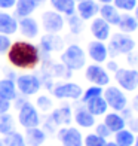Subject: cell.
Listing matches in <instances>:
<instances>
[{"instance_id": "cell-1", "label": "cell", "mask_w": 138, "mask_h": 146, "mask_svg": "<svg viewBox=\"0 0 138 146\" xmlns=\"http://www.w3.org/2000/svg\"><path fill=\"white\" fill-rule=\"evenodd\" d=\"M6 57L12 67L19 70H33L42 61V52L39 49V45L28 40L12 42Z\"/></svg>"}, {"instance_id": "cell-2", "label": "cell", "mask_w": 138, "mask_h": 146, "mask_svg": "<svg viewBox=\"0 0 138 146\" xmlns=\"http://www.w3.org/2000/svg\"><path fill=\"white\" fill-rule=\"evenodd\" d=\"M135 46H137V42L131 35L117 31L114 35H111L108 39V45H107L108 58H116L119 55H128L135 49Z\"/></svg>"}, {"instance_id": "cell-3", "label": "cell", "mask_w": 138, "mask_h": 146, "mask_svg": "<svg viewBox=\"0 0 138 146\" xmlns=\"http://www.w3.org/2000/svg\"><path fill=\"white\" fill-rule=\"evenodd\" d=\"M86 57H88L86 51H83L80 45L70 43L61 51L60 60L71 72H77V70H82L86 66Z\"/></svg>"}, {"instance_id": "cell-4", "label": "cell", "mask_w": 138, "mask_h": 146, "mask_svg": "<svg viewBox=\"0 0 138 146\" xmlns=\"http://www.w3.org/2000/svg\"><path fill=\"white\" fill-rule=\"evenodd\" d=\"M18 94L24 97H33L42 90V79L33 73H21L15 78Z\"/></svg>"}, {"instance_id": "cell-5", "label": "cell", "mask_w": 138, "mask_h": 146, "mask_svg": "<svg viewBox=\"0 0 138 146\" xmlns=\"http://www.w3.org/2000/svg\"><path fill=\"white\" fill-rule=\"evenodd\" d=\"M103 97H104V100H106L108 109L114 110V112H122L129 104L126 92L122 88L116 87V85H107V87H104Z\"/></svg>"}, {"instance_id": "cell-6", "label": "cell", "mask_w": 138, "mask_h": 146, "mask_svg": "<svg viewBox=\"0 0 138 146\" xmlns=\"http://www.w3.org/2000/svg\"><path fill=\"white\" fill-rule=\"evenodd\" d=\"M51 94L58 100H80L83 94V88L76 82H57L52 85Z\"/></svg>"}, {"instance_id": "cell-7", "label": "cell", "mask_w": 138, "mask_h": 146, "mask_svg": "<svg viewBox=\"0 0 138 146\" xmlns=\"http://www.w3.org/2000/svg\"><path fill=\"white\" fill-rule=\"evenodd\" d=\"M18 115H16V121L21 127L25 128H31V127H39L42 122V115L37 110V108L31 102H25L21 108L16 109Z\"/></svg>"}, {"instance_id": "cell-8", "label": "cell", "mask_w": 138, "mask_h": 146, "mask_svg": "<svg viewBox=\"0 0 138 146\" xmlns=\"http://www.w3.org/2000/svg\"><path fill=\"white\" fill-rule=\"evenodd\" d=\"M113 75L117 87L122 88L125 92H134L138 90V69L119 67Z\"/></svg>"}, {"instance_id": "cell-9", "label": "cell", "mask_w": 138, "mask_h": 146, "mask_svg": "<svg viewBox=\"0 0 138 146\" xmlns=\"http://www.w3.org/2000/svg\"><path fill=\"white\" fill-rule=\"evenodd\" d=\"M55 134L61 146H83V134L79 127H60Z\"/></svg>"}, {"instance_id": "cell-10", "label": "cell", "mask_w": 138, "mask_h": 146, "mask_svg": "<svg viewBox=\"0 0 138 146\" xmlns=\"http://www.w3.org/2000/svg\"><path fill=\"white\" fill-rule=\"evenodd\" d=\"M85 78L91 85H98V87H107L110 85V73L106 67L101 64L92 63L85 67Z\"/></svg>"}, {"instance_id": "cell-11", "label": "cell", "mask_w": 138, "mask_h": 146, "mask_svg": "<svg viewBox=\"0 0 138 146\" xmlns=\"http://www.w3.org/2000/svg\"><path fill=\"white\" fill-rule=\"evenodd\" d=\"M40 19H42V29L45 30V33H55V35H60L65 27L64 15L58 14L54 9L45 11L42 14Z\"/></svg>"}, {"instance_id": "cell-12", "label": "cell", "mask_w": 138, "mask_h": 146, "mask_svg": "<svg viewBox=\"0 0 138 146\" xmlns=\"http://www.w3.org/2000/svg\"><path fill=\"white\" fill-rule=\"evenodd\" d=\"M65 48L64 39L55 33H45L39 42V49L42 54H49V52H60Z\"/></svg>"}, {"instance_id": "cell-13", "label": "cell", "mask_w": 138, "mask_h": 146, "mask_svg": "<svg viewBox=\"0 0 138 146\" xmlns=\"http://www.w3.org/2000/svg\"><path fill=\"white\" fill-rule=\"evenodd\" d=\"M73 121L79 128L89 130L94 128V125L97 124V118L86 109V106L83 103H79L73 110Z\"/></svg>"}, {"instance_id": "cell-14", "label": "cell", "mask_w": 138, "mask_h": 146, "mask_svg": "<svg viewBox=\"0 0 138 146\" xmlns=\"http://www.w3.org/2000/svg\"><path fill=\"white\" fill-rule=\"evenodd\" d=\"M86 55L92 60V63L104 64L108 60V48L101 40H91L86 48Z\"/></svg>"}, {"instance_id": "cell-15", "label": "cell", "mask_w": 138, "mask_h": 146, "mask_svg": "<svg viewBox=\"0 0 138 146\" xmlns=\"http://www.w3.org/2000/svg\"><path fill=\"white\" fill-rule=\"evenodd\" d=\"M18 31L21 33L22 37L31 40V39H36L40 35V24H39L37 19L33 18V17L18 18Z\"/></svg>"}, {"instance_id": "cell-16", "label": "cell", "mask_w": 138, "mask_h": 146, "mask_svg": "<svg viewBox=\"0 0 138 146\" xmlns=\"http://www.w3.org/2000/svg\"><path fill=\"white\" fill-rule=\"evenodd\" d=\"M89 31H91V35L94 36L95 40L106 42L111 36V25L107 21H104L101 17H95V18L91 19Z\"/></svg>"}, {"instance_id": "cell-17", "label": "cell", "mask_w": 138, "mask_h": 146, "mask_svg": "<svg viewBox=\"0 0 138 146\" xmlns=\"http://www.w3.org/2000/svg\"><path fill=\"white\" fill-rule=\"evenodd\" d=\"M49 116L55 122L57 127L60 128V127H65V125L71 124V121H73V110H71L68 104H62L57 109H52Z\"/></svg>"}, {"instance_id": "cell-18", "label": "cell", "mask_w": 138, "mask_h": 146, "mask_svg": "<svg viewBox=\"0 0 138 146\" xmlns=\"http://www.w3.org/2000/svg\"><path fill=\"white\" fill-rule=\"evenodd\" d=\"M98 11H100V5L95 0H83V2L76 3V14L83 21H89V19L95 18L98 15Z\"/></svg>"}, {"instance_id": "cell-19", "label": "cell", "mask_w": 138, "mask_h": 146, "mask_svg": "<svg viewBox=\"0 0 138 146\" xmlns=\"http://www.w3.org/2000/svg\"><path fill=\"white\" fill-rule=\"evenodd\" d=\"M18 31V18L8 11H0V35L14 36Z\"/></svg>"}, {"instance_id": "cell-20", "label": "cell", "mask_w": 138, "mask_h": 146, "mask_svg": "<svg viewBox=\"0 0 138 146\" xmlns=\"http://www.w3.org/2000/svg\"><path fill=\"white\" fill-rule=\"evenodd\" d=\"M24 139L27 146H43L46 143L48 134L45 133V130L39 125V127H31L25 128L24 131Z\"/></svg>"}, {"instance_id": "cell-21", "label": "cell", "mask_w": 138, "mask_h": 146, "mask_svg": "<svg viewBox=\"0 0 138 146\" xmlns=\"http://www.w3.org/2000/svg\"><path fill=\"white\" fill-rule=\"evenodd\" d=\"M103 122L107 125V128L113 133V134L123 130V128H126V121H125L123 116L120 115V112H114V110L107 112V113L103 116Z\"/></svg>"}, {"instance_id": "cell-22", "label": "cell", "mask_w": 138, "mask_h": 146, "mask_svg": "<svg viewBox=\"0 0 138 146\" xmlns=\"http://www.w3.org/2000/svg\"><path fill=\"white\" fill-rule=\"evenodd\" d=\"M39 8V3L36 0H16L15 8H14V15L16 18H24V17H31Z\"/></svg>"}, {"instance_id": "cell-23", "label": "cell", "mask_w": 138, "mask_h": 146, "mask_svg": "<svg viewBox=\"0 0 138 146\" xmlns=\"http://www.w3.org/2000/svg\"><path fill=\"white\" fill-rule=\"evenodd\" d=\"M120 33H126V35H132L138 30V19L134 17V14H120V19L116 25Z\"/></svg>"}, {"instance_id": "cell-24", "label": "cell", "mask_w": 138, "mask_h": 146, "mask_svg": "<svg viewBox=\"0 0 138 146\" xmlns=\"http://www.w3.org/2000/svg\"><path fill=\"white\" fill-rule=\"evenodd\" d=\"M98 15H100L104 21H107L111 27H113V25H117V23H119V19H120V12L116 9V6L113 3L100 5Z\"/></svg>"}, {"instance_id": "cell-25", "label": "cell", "mask_w": 138, "mask_h": 146, "mask_svg": "<svg viewBox=\"0 0 138 146\" xmlns=\"http://www.w3.org/2000/svg\"><path fill=\"white\" fill-rule=\"evenodd\" d=\"M0 96L5 97L6 100L14 102L18 97V90H16V84L15 79H9V78H2L0 79Z\"/></svg>"}, {"instance_id": "cell-26", "label": "cell", "mask_w": 138, "mask_h": 146, "mask_svg": "<svg viewBox=\"0 0 138 146\" xmlns=\"http://www.w3.org/2000/svg\"><path fill=\"white\" fill-rule=\"evenodd\" d=\"M83 104L86 106V109H88L95 118L104 116V115H106L107 112H108V106H107V103H106V100H104L103 96L92 98V100H89V102H86V103H83Z\"/></svg>"}, {"instance_id": "cell-27", "label": "cell", "mask_w": 138, "mask_h": 146, "mask_svg": "<svg viewBox=\"0 0 138 146\" xmlns=\"http://www.w3.org/2000/svg\"><path fill=\"white\" fill-rule=\"evenodd\" d=\"M52 9L64 17H70L76 14V2L74 0H49Z\"/></svg>"}, {"instance_id": "cell-28", "label": "cell", "mask_w": 138, "mask_h": 146, "mask_svg": "<svg viewBox=\"0 0 138 146\" xmlns=\"http://www.w3.org/2000/svg\"><path fill=\"white\" fill-rule=\"evenodd\" d=\"M135 133H132L128 127L123 128L120 131H117L113 134V140L119 145V146H132L134 140H135Z\"/></svg>"}, {"instance_id": "cell-29", "label": "cell", "mask_w": 138, "mask_h": 146, "mask_svg": "<svg viewBox=\"0 0 138 146\" xmlns=\"http://www.w3.org/2000/svg\"><path fill=\"white\" fill-rule=\"evenodd\" d=\"M16 128V121L12 113H3L0 115V136H6L9 133L15 131Z\"/></svg>"}, {"instance_id": "cell-30", "label": "cell", "mask_w": 138, "mask_h": 146, "mask_svg": "<svg viewBox=\"0 0 138 146\" xmlns=\"http://www.w3.org/2000/svg\"><path fill=\"white\" fill-rule=\"evenodd\" d=\"M2 140H3L5 146H27L24 134H21V133L16 131V130L9 133V134H6V136H3Z\"/></svg>"}, {"instance_id": "cell-31", "label": "cell", "mask_w": 138, "mask_h": 146, "mask_svg": "<svg viewBox=\"0 0 138 146\" xmlns=\"http://www.w3.org/2000/svg\"><path fill=\"white\" fill-rule=\"evenodd\" d=\"M65 24L68 25V30L71 35H80L82 29H83V19L79 18L77 14H73L70 17H65Z\"/></svg>"}, {"instance_id": "cell-32", "label": "cell", "mask_w": 138, "mask_h": 146, "mask_svg": "<svg viewBox=\"0 0 138 146\" xmlns=\"http://www.w3.org/2000/svg\"><path fill=\"white\" fill-rule=\"evenodd\" d=\"M36 108L39 112H43V113H51L52 109H54V100L49 97V96H37L36 98Z\"/></svg>"}, {"instance_id": "cell-33", "label": "cell", "mask_w": 138, "mask_h": 146, "mask_svg": "<svg viewBox=\"0 0 138 146\" xmlns=\"http://www.w3.org/2000/svg\"><path fill=\"white\" fill-rule=\"evenodd\" d=\"M103 91H104L103 87H98V85H91V87H88L86 90H83V94L80 97V103H86V102L92 100V98L103 96Z\"/></svg>"}, {"instance_id": "cell-34", "label": "cell", "mask_w": 138, "mask_h": 146, "mask_svg": "<svg viewBox=\"0 0 138 146\" xmlns=\"http://www.w3.org/2000/svg\"><path fill=\"white\" fill-rule=\"evenodd\" d=\"M113 5L116 6V9L119 12H128V14H132L135 6L138 5V0H113Z\"/></svg>"}, {"instance_id": "cell-35", "label": "cell", "mask_w": 138, "mask_h": 146, "mask_svg": "<svg viewBox=\"0 0 138 146\" xmlns=\"http://www.w3.org/2000/svg\"><path fill=\"white\" fill-rule=\"evenodd\" d=\"M106 139L100 137L95 133H88L83 137V146H106Z\"/></svg>"}, {"instance_id": "cell-36", "label": "cell", "mask_w": 138, "mask_h": 146, "mask_svg": "<svg viewBox=\"0 0 138 146\" xmlns=\"http://www.w3.org/2000/svg\"><path fill=\"white\" fill-rule=\"evenodd\" d=\"M71 72L67 66H64L62 63L61 64H54L52 66V75L55 78H61V79H68L71 76Z\"/></svg>"}, {"instance_id": "cell-37", "label": "cell", "mask_w": 138, "mask_h": 146, "mask_svg": "<svg viewBox=\"0 0 138 146\" xmlns=\"http://www.w3.org/2000/svg\"><path fill=\"white\" fill-rule=\"evenodd\" d=\"M94 133H95V134H98L100 137L106 139V140H108V139L113 136V133L107 128V125L104 124V122H97L94 125Z\"/></svg>"}, {"instance_id": "cell-38", "label": "cell", "mask_w": 138, "mask_h": 146, "mask_svg": "<svg viewBox=\"0 0 138 146\" xmlns=\"http://www.w3.org/2000/svg\"><path fill=\"white\" fill-rule=\"evenodd\" d=\"M11 45H12L11 36H8V35H0V55H6V54H8Z\"/></svg>"}, {"instance_id": "cell-39", "label": "cell", "mask_w": 138, "mask_h": 146, "mask_svg": "<svg viewBox=\"0 0 138 146\" xmlns=\"http://www.w3.org/2000/svg\"><path fill=\"white\" fill-rule=\"evenodd\" d=\"M12 108V102L9 100H6L5 97L0 96V115H3V113H8V112L11 110Z\"/></svg>"}, {"instance_id": "cell-40", "label": "cell", "mask_w": 138, "mask_h": 146, "mask_svg": "<svg viewBox=\"0 0 138 146\" xmlns=\"http://www.w3.org/2000/svg\"><path fill=\"white\" fill-rule=\"evenodd\" d=\"M16 0H0V11H11L15 8Z\"/></svg>"}, {"instance_id": "cell-41", "label": "cell", "mask_w": 138, "mask_h": 146, "mask_svg": "<svg viewBox=\"0 0 138 146\" xmlns=\"http://www.w3.org/2000/svg\"><path fill=\"white\" fill-rule=\"evenodd\" d=\"M126 127L132 131V133L138 134V115H137V116H132V118L129 119V121L126 122Z\"/></svg>"}, {"instance_id": "cell-42", "label": "cell", "mask_w": 138, "mask_h": 146, "mask_svg": "<svg viewBox=\"0 0 138 146\" xmlns=\"http://www.w3.org/2000/svg\"><path fill=\"white\" fill-rule=\"evenodd\" d=\"M117 69H119V64L116 63L114 58H108L107 61H106V70H107L108 73H114Z\"/></svg>"}, {"instance_id": "cell-43", "label": "cell", "mask_w": 138, "mask_h": 146, "mask_svg": "<svg viewBox=\"0 0 138 146\" xmlns=\"http://www.w3.org/2000/svg\"><path fill=\"white\" fill-rule=\"evenodd\" d=\"M126 60H128V64H129V66H132L134 69L138 66V54H137V52L132 51L131 54H128V55H126Z\"/></svg>"}, {"instance_id": "cell-44", "label": "cell", "mask_w": 138, "mask_h": 146, "mask_svg": "<svg viewBox=\"0 0 138 146\" xmlns=\"http://www.w3.org/2000/svg\"><path fill=\"white\" fill-rule=\"evenodd\" d=\"M120 115L123 116V119H125V121L128 122L129 119H131V118L134 116V110L131 109V106H126V108H125V109H123V110L120 112Z\"/></svg>"}, {"instance_id": "cell-45", "label": "cell", "mask_w": 138, "mask_h": 146, "mask_svg": "<svg viewBox=\"0 0 138 146\" xmlns=\"http://www.w3.org/2000/svg\"><path fill=\"white\" fill-rule=\"evenodd\" d=\"M131 109L134 110V113L138 115V94H135L132 97V100H131Z\"/></svg>"}, {"instance_id": "cell-46", "label": "cell", "mask_w": 138, "mask_h": 146, "mask_svg": "<svg viewBox=\"0 0 138 146\" xmlns=\"http://www.w3.org/2000/svg\"><path fill=\"white\" fill-rule=\"evenodd\" d=\"M98 5H107V3H113V0H95Z\"/></svg>"}, {"instance_id": "cell-47", "label": "cell", "mask_w": 138, "mask_h": 146, "mask_svg": "<svg viewBox=\"0 0 138 146\" xmlns=\"http://www.w3.org/2000/svg\"><path fill=\"white\" fill-rule=\"evenodd\" d=\"M106 146H119V145H117L114 140H107L106 142Z\"/></svg>"}, {"instance_id": "cell-48", "label": "cell", "mask_w": 138, "mask_h": 146, "mask_svg": "<svg viewBox=\"0 0 138 146\" xmlns=\"http://www.w3.org/2000/svg\"><path fill=\"white\" fill-rule=\"evenodd\" d=\"M134 17H135V18L138 19V5L135 6V9H134Z\"/></svg>"}, {"instance_id": "cell-49", "label": "cell", "mask_w": 138, "mask_h": 146, "mask_svg": "<svg viewBox=\"0 0 138 146\" xmlns=\"http://www.w3.org/2000/svg\"><path fill=\"white\" fill-rule=\"evenodd\" d=\"M132 146H138V134L135 136V140H134V145Z\"/></svg>"}, {"instance_id": "cell-50", "label": "cell", "mask_w": 138, "mask_h": 146, "mask_svg": "<svg viewBox=\"0 0 138 146\" xmlns=\"http://www.w3.org/2000/svg\"><path fill=\"white\" fill-rule=\"evenodd\" d=\"M36 2H37L39 5H40V3H45V2H46V0H36Z\"/></svg>"}, {"instance_id": "cell-51", "label": "cell", "mask_w": 138, "mask_h": 146, "mask_svg": "<svg viewBox=\"0 0 138 146\" xmlns=\"http://www.w3.org/2000/svg\"><path fill=\"white\" fill-rule=\"evenodd\" d=\"M74 2H76V3H77V2H83V0H74Z\"/></svg>"}, {"instance_id": "cell-52", "label": "cell", "mask_w": 138, "mask_h": 146, "mask_svg": "<svg viewBox=\"0 0 138 146\" xmlns=\"http://www.w3.org/2000/svg\"><path fill=\"white\" fill-rule=\"evenodd\" d=\"M43 146H49V145H43Z\"/></svg>"}]
</instances>
